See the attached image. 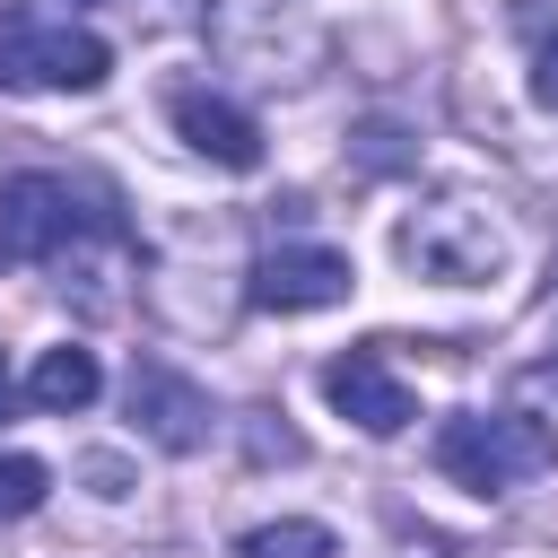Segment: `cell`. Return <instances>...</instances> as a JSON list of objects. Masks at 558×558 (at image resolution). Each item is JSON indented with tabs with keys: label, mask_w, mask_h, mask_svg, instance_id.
I'll use <instances>...</instances> for the list:
<instances>
[{
	"label": "cell",
	"mask_w": 558,
	"mask_h": 558,
	"mask_svg": "<svg viewBox=\"0 0 558 558\" xmlns=\"http://www.w3.org/2000/svg\"><path fill=\"white\" fill-rule=\"evenodd\" d=\"M401 262L418 279H436V288H488V279H506L514 235H506L497 201H480V192H427L401 218Z\"/></svg>",
	"instance_id": "cell-1"
},
{
	"label": "cell",
	"mask_w": 558,
	"mask_h": 558,
	"mask_svg": "<svg viewBox=\"0 0 558 558\" xmlns=\"http://www.w3.org/2000/svg\"><path fill=\"white\" fill-rule=\"evenodd\" d=\"M549 462H558V436L541 418H523V410H453L436 427V471L453 488H471V497H506Z\"/></svg>",
	"instance_id": "cell-2"
},
{
	"label": "cell",
	"mask_w": 558,
	"mask_h": 558,
	"mask_svg": "<svg viewBox=\"0 0 558 558\" xmlns=\"http://www.w3.org/2000/svg\"><path fill=\"white\" fill-rule=\"evenodd\" d=\"M113 78V44L44 17V9H9L0 17V87L9 96H96Z\"/></svg>",
	"instance_id": "cell-3"
},
{
	"label": "cell",
	"mask_w": 558,
	"mask_h": 558,
	"mask_svg": "<svg viewBox=\"0 0 558 558\" xmlns=\"http://www.w3.org/2000/svg\"><path fill=\"white\" fill-rule=\"evenodd\" d=\"M96 227H105V218L87 209V192H78L70 174L26 166V174L0 183V262H70Z\"/></svg>",
	"instance_id": "cell-4"
},
{
	"label": "cell",
	"mask_w": 558,
	"mask_h": 558,
	"mask_svg": "<svg viewBox=\"0 0 558 558\" xmlns=\"http://www.w3.org/2000/svg\"><path fill=\"white\" fill-rule=\"evenodd\" d=\"M122 410H131V427H140L157 453H201V445H209V427H218L209 392H201L183 366H166V357H140V366H131Z\"/></svg>",
	"instance_id": "cell-5"
},
{
	"label": "cell",
	"mask_w": 558,
	"mask_h": 558,
	"mask_svg": "<svg viewBox=\"0 0 558 558\" xmlns=\"http://www.w3.org/2000/svg\"><path fill=\"white\" fill-rule=\"evenodd\" d=\"M357 270L340 244H270L253 262V305L262 314H323V305H349Z\"/></svg>",
	"instance_id": "cell-6"
},
{
	"label": "cell",
	"mask_w": 558,
	"mask_h": 558,
	"mask_svg": "<svg viewBox=\"0 0 558 558\" xmlns=\"http://www.w3.org/2000/svg\"><path fill=\"white\" fill-rule=\"evenodd\" d=\"M166 122H174V140H183L192 157H209V166H227V174H253V166H262V122H253L235 96H218V87H174V96H166Z\"/></svg>",
	"instance_id": "cell-7"
},
{
	"label": "cell",
	"mask_w": 558,
	"mask_h": 558,
	"mask_svg": "<svg viewBox=\"0 0 558 558\" xmlns=\"http://www.w3.org/2000/svg\"><path fill=\"white\" fill-rule=\"evenodd\" d=\"M323 401L349 418V427H366V436H401L410 418H418V401H410V384L375 357V349H340L331 366H323Z\"/></svg>",
	"instance_id": "cell-8"
},
{
	"label": "cell",
	"mask_w": 558,
	"mask_h": 558,
	"mask_svg": "<svg viewBox=\"0 0 558 558\" xmlns=\"http://www.w3.org/2000/svg\"><path fill=\"white\" fill-rule=\"evenodd\" d=\"M96 392H105V366H96V349H70V340L44 349L35 375H26V401H35L44 418H78Z\"/></svg>",
	"instance_id": "cell-9"
},
{
	"label": "cell",
	"mask_w": 558,
	"mask_h": 558,
	"mask_svg": "<svg viewBox=\"0 0 558 558\" xmlns=\"http://www.w3.org/2000/svg\"><path fill=\"white\" fill-rule=\"evenodd\" d=\"M235 558H340V541H331V523H314V514H279V523H253V532L235 541Z\"/></svg>",
	"instance_id": "cell-10"
},
{
	"label": "cell",
	"mask_w": 558,
	"mask_h": 558,
	"mask_svg": "<svg viewBox=\"0 0 558 558\" xmlns=\"http://www.w3.org/2000/svg\"><path fill=\"white\" fill-rule=\"evenodd\" d=\"M44 497H52V471H44L35 453H9V445H0V523H26Z\"/></svg>",
	"instance_id": "cell-11"
},
{
	"label": "cell",
	"mask_w": 558,
	"mask_h": 558,
	"mask_svg": "<svg viewBox=\"0 0 558 558\" xmlns=\"http://www.w3.org/2000/svg\"><path fill=\"white\" fill-rule=\"evenodd\" d=\"M532 105H541V113H558V35H541V44H532Z\"/></svg>",
	"instance_id": "cell-12"
},
{
	"label": "cell",
	"mask_w": 558,
	"mask_h": 558,
	"mask_svg": "<svg viewBox=\"0 0 558 558\" xmlns=\"http://www.w3.org/2000/svg\"><path fill=\"white\" fill-rule=\"evenodd\" d=\"M357 140H366V166H375V174H384V166H401V148H392L401 131H392V122H366Z\"/></svg>",
	"instance_id": "cell-13"
},
{
	"label": "cell",
	"mask_w": 558,
	"mask_h": 558,
	"mask_svg": "<svg viewBox=\"0 0 558 558\" xmlns=\"http://www.w3.org/2000/svg\"><path fill=\"white\" fill-rule=\"evenodd\" d=\"M9 401H17V384H9V366H0V418H9Z\"/></svg>",
	"instance_id": "cell-14"
},
{
	"label": "cell",
	"mask_w": 558,
	"mask_h": 558,
	"mask_svg": "<svg viewBox=\"0 0 558 558\" xmlns=\"http://www.w3.org/2000/svg\"><path fill=\"white\" fill-rule=\"evenodd\" d=\"M541 384H549V392H558V349H549V357H541Z\"/></svg>",
	"instance_id": "cell-15"
}]
</instances>
